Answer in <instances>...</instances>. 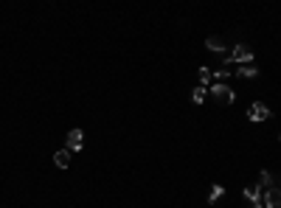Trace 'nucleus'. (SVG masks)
<instances>
[{
	"mask_svg": "<svg viewBox=\"0 0 281 208\" xmlns=\"http://www.w3.org/2000/svg\"><path fill=\"white\" fill-rule=\"evenodd\" d=\"M239 76H242V79H253V76H259V68H256V65H242V68H239Z\"/></svg>",
	"mask_w": 281,
	"mask_h": 208,
	"instance_id": "7",
	"label": "nucleus"
},
{
	"mask_svg": "<svg viewBox=\"0 0 281 208\" xmlns=\"http://www.w3.org/2000/svg\"><path fill=\"white\" fill-rule=\"evenodd\" d=\"M191 99H194V104H203L205 101V87L200 85V87H194V93H191Z\"/></svg>",
	"mask_w": 281,
	"mask_h": 208,
	"instance_id": "11",
	"label": "nucleus"
},
{
	"mask_svg": "<svg viewBox=\"0 0 281 208\" xmlns=\"http://www.w3.org/2000/svg\"><path fill=\"white\" fill-rule=\"evenodd\" d=\"M82 144H84V132H82V129H70V132H68V146H65V149H68V152H79V149H82Z\"/></svg>",
	"mask_w": 281,
	"mask_h": 208,
	"instance_id": "5",
	"label": "nucleus"
},
{
	"mask_svg": "<svg viewBox=\"0 0 281 208\" xmlns=\"http://www.w3.org/2000/svg\"><path fill=\"white\" fill-rule=\"evenodd\" d=\"M270 183H273L270 172H261V174H259V186H267V188H270Z\"/></svg>",
	"mask_w": 281,
	"mask_h": 208,
	"instance_id": "13",
	"label": "nucleus"
},
{
	"mask_svg": "<svg viewBox=\"0 0 281 208\" xmlns=\"http://www.w3.org/2000/svg\"><path fill=\"white\" fill-rule=\"evenodd\" d=\"M208 82H211V71H208V68H200V85H208Z\"/></svg>",
	"mask_w": 281,
	"mask_h": 208,
	"instance_id": "12",
	"label": "nucleus"
},
{
	"mask_svg": "<svg viewBox=\"0 0 281 208\" xmlns=\"http://www.w3.org/2000/svg\"><path fill=\"white\" fill-rule=\"evenodd\" d=\"M228 73H231V71H228V68H222V71H217V73H214V76H217V79L222 82V79H228Z\"/></svg>",
	"mask_w": 281,
	"mask_h": 208,
	"instance_id": "14",
	"label": "nucleus"
},
{
	"mask_svg": "<svg viewBox=\"0 0 281 208\" xmlns=\"http://www.w3.org/2000/svg\"><path fill=\"white\" fill-rule=\"evenodd\" d=\"M247 118H250V121H267V118H270V110H267V104L256 101V104H250V110H247Z\"/></svg>",
	"mask_w": 281,
	"mask_h": 208,
	"instance_id": "4",
	"label": "nucleus"
},
{
	"mask_svg": "<svg viewBox=\"0 0 281 208\" xmlns=\"http://www.w3.org/2000/svg\"><path fill=\"white\" fill-rule=\"evenodd\" d=\"M211 96H214V101H219V104H233V101H236V93H233L228 85H222V82H217V85L211 87Z\"/></svg>",
	"mask_w": 281,
	"mask_h": 208,
	"instance_id": "2",
	"label": "nucleus"
},
{
	"mask_svg": "<svg viewBox=\"0 0 281 208\" xmlns=\"http://www.w3.org/2000/svg\"><path fill=\"white\" fill-rule=\"evenodd\" d=\"M205 45H208L211 51H225V43H222V37H208V40H205Z\"/></svg>",
	"mask_w": 281,
	"mask_h": 208,
	"instance_id": "8",
	"label": "nucleus"
},
{
	"mask_svg": "<svg viewBox=\"0 0 281 208\" xmlns=\"http://www.w3.org/2000/svg\"><path fill=\"white\" fill-rule=\"evenodd\" d=\"M222 194H225V188L219 186V183H217V186H211V191H208V202H217Z\"/></svg>",
	"mask_w": 281,
	"mask_h": 208,
	"instance_id": "10",
	"label": "nucleus"
},
{
	"mask_svg": "<svg viewBox=\"0 0 281 208\" xmlns=\"http://www.w3.org/2000/svg\"><path fill=\"white\" fill-rule=\"evenodd\" d=\"M250 208H264V205H261V202H250Z\"/></svg>",
	"mask_w": 281,
	"mask_h": 208,
	"instance_id": "15",
	"label": "nucleus"
},
{
	"mask_svg": "<svg viewBox=\"0 0 281 208\" xmlns=\"http://www.w3.org/2000/svg\"><path fill=\"white\" fill-rule=\"evenodd\" d=\"M264 208H281V186H270L264 191Z\"/></svg>",
	"mask_w": 281,
	"mask_h": 208,
	"instance_id": "3",
	"label": "nucleus"
},
{
	"mask_svg": "<svg viewBox=\"0 0 281 208\" xmlns=\"http://www.w3.org/2000/svg\"><path fill=\"white\" fill-rule=\"evenodd\" d=\"M70 158H73V152H68V149H59L54 155V160H56V166H59V169H68L70 166Z\"/></svg>",
	"mask_w": 281,
	"mask_h": 208,
	"instance_id": "6",
	"label": "nucleus"
},
{
	"mask_svg": "<svg viewBox=\"0 0 281 208\" xmlns=\"http://www.w3.org/2000/svg\"><path fill=\"white\" fill-rule=\"evenodd\" d=\"M236 62H242V65H250L253 62V51L247 48L245 43H239L236 48H233V54L225 57V68H231V65H236Z\"/></svg>",
	"mask_w": 281,
	"mask_h": 208,
	"instance_id": "1",
	"label": "nucleus"
},
{
	"mask_svg": "<svg viewBox=\"0 0 281 208\" xmlns=\"http://www.w3.org/2000/svg\"><path fill=\"white\" fill-rule=\"evenodd\" d=\"M245 200H250V202H259V200H261V191H259V186H247V188H245Z\"/></svg>",
	"mask_w": 281,
	"mask_h": 208,
	"instance_id": "9",
	"label": "nucleus"
}]
</instances>
